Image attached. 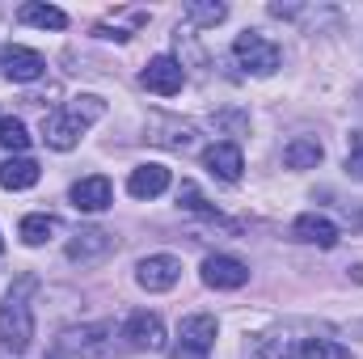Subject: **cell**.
I'll return each mask as SVG.
<instances>
[{
  "instance_id": "obj_3",
  "label": "cell",
  "mask_w": 363,
  "mask_h": 359,
  "mask_svg": "<svg viewBox=\"0 0 363 359\" xmlns=\"http://www.w3.org/2000/svg\"><path fill=\"white\" fill-rule=\"evenodd\" d=\"M216 334H220V326H216L211 313H190V317H182L174 359H207L211 347H216Z\"/></svg>"
},
{
  "instance_id": "obj_10",
  "label": "cell",
  "mask_w": 363,
  "mask_h": 359,
  "mask_svg": "<svg viewBox=\"0 0 363 359\" xmlns=\"http://www.w3.org/2000/svg\"><path fill=\"white\" fill-rule=\"evenodd\" d=\"M0 68H4V77H9V81L30 85V81H38V77L47 72V60H43L38 51L21 47V43H9V47L0 51Z\"/></svg>"
},
{
  "instance_id": "obj_21",
  "label": "cell",
  "mask_w": 363,
  "mask_h": 359,
  "mask_svg": "<svg viewBox=\"0 0 363 359\" xmlns=\"http://www.w3.org/2000/svg\"><path fill=\"white\" fill-rule=\"evenodd\" d=\"M0 144H4L13 157H26V148H30V131H26V123L13 118V114H0Z\"/></svg>"
},
{
  "instance_id": "obj_2",
  "label": "cell",
  "mask_w": 363,
  "mask_h": 359,
  "mask_svg": "<svg viewBox=\"0 0 363 359\" xmlns=\"http://www.w3.org/2000/svg\"><path fill=\"white\" fill-rule=\"evenodd\" d=\"M30 287H34V279L26 275L4 300H0V343H4V351H13V355H21L26 347H30V338H34V313H30Z\"/></svg>"
},
{
  "instance_id": "obj_23",
  "label": "cell",
  "mask_w": 363,
  "mask_h": 359,
  "mask_svg": "<svg viewBox=\"0 0 363 359\" xmlns=\"http://www.w3.org/2000/svg\"><path fill=\"white\" fill-rule=\"evenodd\" d=\"M186 17H190L194 26H220V21L228 17V9H224V4H186Z\"/></svg>"
},
{
  "instance_id": "obj_5",
  "label": "cell",
  "mask_w": 363,
  "mask_h": 359,
  "mask_svg": "<svg viewBox=\"0 0 363 359\" xmlns=\"http://www.w3.org/2000/svg\"><path fill=\"white\" fill-rule=\"evenodd\" d=\"M114 334V326L110 321H101V326H81V330H64L60 338H55V347H51V355L47 359H72V355H101V343Z\"/></svg>"
},
{
  "instance_id": "obj_7",
  "label": "cell",
  "mask_w": 363,
  "mask_h": 359,
  "mask_svg": "<svg viewBox=\"0 0 363 359\" xmlns=\"http://www.w3.org/2000/svg\"><path fill=\"white\" fill-rule=\"evenodd\" d=\"M123 338H127L131 351H161V347H165V321H161L157 313L140 309V313H131V317L123 321Z\"/></svg>"
},
{
  "instance_id": "obj_22",
  "label": "cell",
  "mask_w": 363,
  "mask_h": 359,
  "mask_svg": "<svg viewBox=\"0 0 363 359\" xmlns=\"http://www.w3.org/2000/svg\"><path fill=\"white\" fill-rule=\"evenodd\" d=\"M291 359H351V351L334 338H304Z\"/></svg>"
},
{
  "instance_id": "obj_13",
  "label": "cell",
  "mask_w": 363,
  "mask_h": 359,
  "mask_svg": "<svg viewBox=\"0 0 363 359\" xmlns=\"http://www.w3.org/2000/svg\"><path fill=\"white\" fill-rule=\"evenodd\" d=\"M110 203H114V186H110V178H101V174L81 178L72 186V207L77 211H106Z\"/></svg>"
},
{
  "instance_id": "obj_19",
  "label": "cell",
  "mask_w": 363,
  "mask_h": 359,
  "mask_svg": "<svg viewBox=\"0 0 363 359\" xmlns=\"http://www.w3.org/2000/svg\"><path fill=\"white\" fill-rule=\"evenodd\" d=\"M17 21L21 26H38V30H64L68 26V13L64 9H55V4H21L17 9Z\"/></svg>"
},
{
  "instance_id": "obj_16",
  "label": "cell",
  "mask_w": 363,
  "mask_h": 359,
  "mask_svg": "<svg viewBox=\"0 0 363 359\" xmlns=\"http://www.w3.org/2000/svg\"><path fill=\"white\" fill-rule=\"evenodd\" d=\"M60 216H51V211H30L21 224H17V237L26 241V245H47V241H55L60 237Z\"/></svg>"
},
{
  "instance_id": "obj_24",
  "label": "cell",
  "mask_w": 363,
  "mask_h": 359,
  "mask_svg": "<svg viewBox=\"0 0 363 359\" xmlns=\"http://www.w3.org/2000/svg\"><path fill=\"white\" fill-rule=\"evenodd\" d=\"M0 250H4V241H0Z\"/></svg>"
},
{
  "instance_id": "obj_4",
  "label": "cell",
  "mask_w": 363,
  "mask_h": 359,
  "mask_svg": "<svg viewBox=\"0 0 363 359\" xmlns=\"http://www.w3.org/2000/svg\"><path fill=\"white\" fill-rule=\"evenodd\" d=\"M233 55H237V64H241L245 72H254V77H271L274 68H279V60H283V51L274 47L267 34H258V30H245V34H237V43H233Z\"/></svg>"
},
{
  "instance_id": "obj_17",
  "label": "cell",
  "mask_w": 363,
  "mask_h": 359,
  "mask_svg": "<svg viewBox=\"0 0 363 359\" xmlns=\"http://www.w3.org/2000/svg\"><path fill=\"white\" fill-rule=\"evenodd\" d=\"M127 190H131L135 199H157V194L169 190V170H165V165H140V170H131Z\"/></svg>"
},
{
  "instance_id": "obj_12",
  "label": "cell",
  "mask_w": 363,
  "mask_h": 359,
  "mask_svg": "<svg viewBox=\"0 0 363 359\" xmlns=\"http://www.w3.org/2000/svg\"><path fill=\"white\" fill-rule=\"evenodd\" d=\"M291 237H296V241H304V245L334 250V245H338V224H334V220H325V216H317V211H304V216H296Z\"/></svg>"
},
{
  "instance_id": "obj_15",
  "label": "cell",
  "mask_w": 363,
  "mask_h": 359,
  "mask_svg": "<svg viewBox=\"0 0 363 359\" xmlns=\"http://www.w3.org/2000/svg\"><path fill=\"white\" fill-rule=\"evenodd\" d=\"M321 157H325V148H321L317 136H296V140L283 144V165L287 170H317Z\"/></svg>"
},
{
  "instance_id": "obj_9",
  "label": "cell",
  "mask_w": 363,
  "mask_h": 359,
  "mask_svg": "<svg viewBox=\"0 0 363 359\" xmlns=\"http://www.w3.org/2000/svg\"><path fill=\"white\" fill-rule=\"evenodd\" d=\"M203 283L216 287V292H237V287L250 283V267L241 258H233V254H211L203 263Z\"/></svg>"
},
{
  "instance_id": "obj_18",
  "label": "cell",
  "mask_w": 363,
  "mask_h": 359,
  "mask_svg": "<svg viewBox=\"0 0 363 359\" xmlns=\"http://www.w3.org/2000/svg\"><path fill=\"white\" fill-rule=\"evenodd\" d=\"M38 161L34 157H9L4 165H0V186L4 190H30L34 182H38Z\"/></svg>"
},
{
  "instance_id": "obj_20",
  "label": "cell",
  "mask_w": 363,
  "mask_h": 359,
  "mask_svg": "<svg viewBox=\"0 0 363 359\" xmlns=\"http://www.w3.org/2000/svg\"><path fill=\"white\" fill-rule=\"evenodd\" d=\"M178 203L186 207V211H194V216H203V220H211V224H220V228H237L233 220H224V216H220V211H216V207H211V203H207L203 194H199V186H194V182H182V190H178Z\"/></svg>"
},
{
  "instance_id": "obj_1",
  "label": "cell",
  "mask_w": 363,
  "mask_h": 359,
  "mask_svg": "<svg viewBox=\"0 0 363 359\" xmlns=\"http://www.w3.org/2000/svg\"><path fill=\"white\" fill-rule=\"evenodd\" d=\"M101 114H106V101H101L97 93H77L72 101H64L60 110H51V114L43 118V140H47V148H55V153L77 148L81 136L89 131Z\"/></svg>"
},
{
  "instance_id": "obj_14",
  "label": "cell",
  "mask_w": 363,
  "mask_h": 359,
  "mask_svg": "<svg viewBox=\"0 0 363 359\" xmlns=\"http://www.w3.org/2000/svg\"><path fill=\"white\" fill-rule=\"evenodd\" d=\"M203 165L216 174L220 182H241V170H245V157H241V148L237 144H211L207 153H203Z\"/></svg>"
},
{
  "instance_id": "obj_11",
  "label": "cell",
  "mask_w": 363,
  "mask_h": 359,
  "mask_svg": "<svg viewBox=\"0 0 363 359\" xmlns=\"http://www.w3.org/2000/svg\"><path fill=\"white\" fill-rule=\"evenodd\" d=\"M182 279V263L174 254H148L140 267H135V283L144 292H169Z\"/></svg>"
},
{
  "instance_id": "obj_8",
  "label": "cell",
  "mask_w": 363,
  "mask_h": 359,
  "mask_svg": "<svg viewBox=\"0 0 363 359\" xmlns=\"http://www.w3.org/2000/svg\"><path fill=\"white\" fill-rule=\"evenodd\" d=\"M140 85L148 93H157V97H174V93H182V85H186V72H182V64L174 55H157V60L144 64Z\"/></svg>"
},
{
  "instance_id": "obj_6",
  "label": "cell",
  "mask_w": 363,
  "mask_h": 359,
  "mask_svg": "<svg viewBox=\"0 0 363 359\" xmlns=\"http://www.w3.org/2000/svg\"><path fill=\"white\" fill-rule=\"evenodd\" d=\"M114 250H118L114 233H106V228H81V233L68 241V263H77V267H97V263H106Z\"/></svg>"
}]
</instances>
